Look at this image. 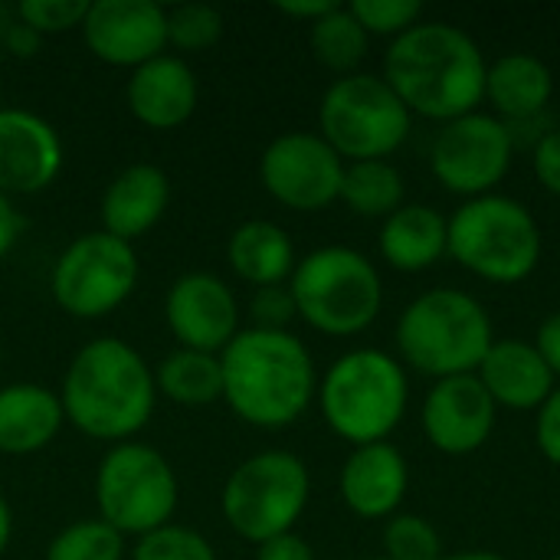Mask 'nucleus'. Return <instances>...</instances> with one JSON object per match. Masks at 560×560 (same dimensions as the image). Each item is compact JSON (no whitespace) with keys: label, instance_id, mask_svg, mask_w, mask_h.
<instances>
[{"label":"nucleus","instance_id":"obj_1","mask_svg":"<svg viewBox=\"0 0 560 560\" xmlns=\"http://www.w3.org/2000/svg\"><path fill=\"white\" fill-rule=\"evenodd\" d=\"M486 52L479 43L443 20H420L404 36L390 39L384 79L410 115L440 125L479 112L486 102Z\"/></svg>","mask_w":560,"mask_h":560},{"label":"nucleus","instance_id":"obj_2","mask_svg":"<svg viewBox=\"0 0 560 560\" xmlns=\"http://www.w3.org/2000/svg\"><path fill=\"white\" fill-rule=\"evenodd\" d=\"M66 423L98 443H128L158 404L151 364L121 338H95L75 351L59 387Z\"/></svg>","mask_w":560,"mask_h":560},{"label":"nucleus","instance_id":"obj_3","mask_svg":"<svg viewBox=\"0 0 560 560\" xmlns=\"http://www.w3.org/2000/svg\"><path fill=\"white\" fill-rule=\"evenodd\" d=\"M223 400L249 427L285 430L318 394L312 351L292 331L243 328L223 351Z\"/></svg>","mask_w":560,"mask_h":560},{"label":"nucleus","instance_id":"obj_4","mask_svg":"<svg viewBox=\"0 0 560 560\" xmlns=\"http://www.w3.org/2000/svg\"><path fill=\"white\" fill-rule=\"evenodd\" d=\"M404 368L433 381L476 374L495 345L486 305L459 289H430L417 295L394 328Z\"/></svg>","mask_w":560,"mask_h":560},{"label":"nucleus","instance_id":"obj_5","mask_svg":"<svg viewBox=\"0 0 560 560\" xmlns=\"http://www.w3.org/2000/svg\"><path fill=\"white\" fill-rule=\"evenodd\" d=\"M318 410L335 436L351 446L387 443L410 404L407 368L377 348L341 354L318 381Z\"/></svg>","mask_w":560,"mask_h":560},{"label":"nucleus","instance_id":"obj_6","mask_svg":"<svg viewBox=\"0 0 560 560\" xmlns=\"http://www.w3.org/2000/svg\"><path fill=\"white\" fill-rule=\"evenodd\" d=\"M299 318L331 338L368 331L384 305L377 266L351 246H322L295 262L289 279Z\"/></svg>","mask_w":560,"mask_h":560},{"label":"nucleus","instance_id":"obj_7","mask_svg":"<svg viewBox=\"0 0 560 560\" xmlns=\"http://www.w3.org/2000/svg\"><path fill=\"white\" fill-rule=\"evenodd\" d=\"M446 223L450 256L486 282H525L541 262V226L522 200L505 194L472 197Z\"/></svg>","mask_w":560,"mask_h":560},{"label":"nucleus","instance_id":"obj_8","mask_svg":"<svg viewBox=\"0 0 560 560\" xmlns=\"http://www.w3.org/2000/svg\"><path fill=\"white\" fill-rule=\"evenodd\" d=\"M308 466L285 450H266L243 459L223 482L220 512L233 535L249 545L289 535L308 509Z\"/></svg>","mask_w":560,"mask_h":560},{"label":"nucleus","instance_id":"obj_9","mask_svg":"<svg viewBox=\"0 0 560 560\" xmlns=\"http://www.w3.org/2000/svg\"><path fill=\"white\" fill-rule=\"evenodd\" d=\"M413 115L384 75L351 72L335 79L318 105V135L351 161H387L410 135Z\"/></svg>","mask_w":560,"mask_h":560},{"label":"nucleus","instance_id":"obj_10","mask_svg":"<svg viewBox=\"0 0 560 560\" xmlns=\"http://www.w3.org/2000/svg\"><path fill=\"white\" fill-rule=\"evenodd\" d=\"M177 499V472L154 446L128 440L102 456L95 472V505L98 518L118 535L144 538L171 525Z\"/></svg>","mask_w":560,"mask_h":560},{"label":"nucleus","instance_id":"obj_11","mask_svg":"<svg viewBox=\"0 0 560 560\" xmlns=\"http://www.w3.org/2000/svg\"><path fill=\"white\" fill-rule=\"evenodd\" d=\"M138 285V253L131 243L115 240L105 230L72 240L49 272L56 305L82 322L105 318Z\"/></svg>","mask_w":560,"mask_h":560},{"label":"nucleus","instance_id":"obj_12","mask_svg":"<svg viewBox=\"0 0 560 560\" xmlns=\"http://www.w3.org/2000/svg\"><path fill=\"white\" fill-rule=\"evenodd\" d=\"M512 128L489 112H469L436 131L430 148V167L450 194L472 200L495 194V187L512 167Z\"/></svg>","mask_w":560,"mask_h":560},{"label":"nucleus","instance_id":"obj_13","mask_svg":"<svg viewBox=\"0 0 560 560\" xmlns=\"http://www.w3.org/2000/svg\"><path fill=\"white\" fill-rule=\"evenodd\" d=\"M345 161L315 131H289L269 141L259 158L266 194L299 213H318L341 197Z\"/></svg>","mask_w":560,"mask_h":560},{"label":"nucleus","instance_id":"obj_14","mask_svg":"<svg viewBox=\"0 0 560 560\" xmlns=\"http://www.w3.org/2000/svg\"><path fill=\"white\" fill-rule=\"evenodd\" d=\"M79 30L89 52L115 69H138L167 49V10L151 0H92Z\"/></svg>","mask_w":560,"mask_h":560},{"label":"nucleus","instance_id":"obj_15","mask_svg":"<svg viewBox=\"0 0 560 560\" xmlns=\"http://www.w3.org/2000/svg\"><path fill=\"white\" fill-rule=\"evenodd\" d=\"M499 407L476 374L443 377L423 397L420 427L443 456H472L495 433Z\"/></svg>","mask_w":560,"mask_h":560},{"label":"nucleus","instance_id":"obj_16","mask_svg":"<svg viewBox=\"0 0 560 560\" xmlns=\"http://www.w3.org/2000/svg\"><path fill=\"white\" fill-rule=\"evenodd\" d=\"M164 318L180 348L207 354H220L243 331L236 292L213 272L174 279L164 299Z\"/></svg>","mask_w":560,"mask_h":560},{"label":"nucleus","instance_id":"obj_17","mask_svg":"<svg viewBox=\"0 0 560 560\" xmlns=\"http://www.w3.org/2000/svg\"><path fill=\"white\" fill-rule=\"evenodd\" d=\"M59 167L62 141L56 128L26 108H0V194H39L59 177Z\"/></svg>","mask_w":560,"mask_h":560},{"label":"nucleus","instance_id":"obj_18","mask_svg":"<svg viewBox=\"0 0 560 560\" xmlns=\"http://www.w3.org/2000/svg\"><path fill=\"white\" fill-rule=\"evenodd\" d=\"M410 489V466L404 453L387 443L354 446L341 466L338 492L348 512L364 522H387L397 515Z\"/></svg>","mask_w":560,"mask_h":560},{"label":"nucleus","instance_id":"obj_19","mask_svg":"<svg viewBox=\"0 0 560 560\" xmlns=\"http://www.w3.org/2000/svg\"><path fill=\"white\" fill-rule=\"evenodd\" d=\"M128 108L131 115L151 128V131H171L180 128L197 112V75L194 69L171 52H161L158 59L131 69L128 79Z\"/></svg>","mask_w":560,"mask_h":560},{"label":"nucleus","instance_id":"obj_20","mask_svg":"<svg viewBox=\"0 0 560 560\" xmlns=\"http://www.w3.org/2000/svg\"><path fill=\"white\" fill-rule=\"evenodd\" d=\"M476 377L482 381L495 407L505 410H538L558 387L538 348L522 338H495Z\"/></svg>","mask_w":560,"mask_h":560},{"label":"nucleus","instance_id":"obj_21","mask_svg":"<svg viewBox=\"0 0 560 560\" xmlns=\"http://www.w3.org/2000/svg\"><path fill=\"white\" fill-rule=\"evenodd\" d=\"M171 203V180L158 164H131L102 194V230L135 243L158 226Z\"/></svg>","mask_w":560,"mask_h":560},{"label":"nucleus","instance_id":"obj_22","mask_svg":"<svg viewBox=\"0 0 560 560\" xmlns=\"http://www.w3.org/2000/svg\"><path fill=\"white\" fill-rule=\"evenodd\" d=\"M66 427L62 400L43 384L0 387V456L43 453Z\"/></svg>","mask_w":560,"mask_h":560},{"label":"nucleus","instance_id":"obj_23","mask_svg":"<svg viewBox=\"0 0 560 560\" xmlns=\"http://www.w3.org/2000/svg\"><path fill=\"white\" fill-rule=\"evenodd\" d=\"M555 95V75L548 62L532 52H505L489 62L486 72V102L492 105L495 118L509 128L535 121Z\"/></svg>","mask_w":560,"mask_h":560},{"label":"nucleus","instance_id":"obj_24","mask_svg":"<svg viewBox=\"0 0 560 560\" xmlns=\"http://www.w3.org/2000/svg\"><path fill=\"white\" fill-rule=\"evenodd\" d=\"M381 256L397 272H427L450 256V223L427 203H404L381 226Z\"/></svg>","mask_w":560,"mask_h":560},{"label":"nucleus","instance_id":"obj_25","mask_svg":"<svg viewBox=\"0 0 560 560\" xmlns=\"http://www.w3.org/2000/svg\"><path fill=\"white\" fill-rule=\"evenodd\" d=\"M230 269L253 289L285 285L295 272V243L272 220H246L226 240Z\"/></svg>","mask_w":560,"mask_h":560},{"label":"nucleus","instance_id":"obj_26","mask_svg":"<svg viewBox=\"0 0 560 560\" xmlns=\"http://www.w3.org/2000/svg\"><path fill=\"white\" fill-rule=\"evenodd\" d=\"M158 394L180 407H210L223 400V368L220 354L177 348L154 371Z\"/></svg>","mask_w":560,"mask_h":560},{"label":"nucleus","instance_id":"obj_27","mask_svg":"<svg viewBox=\"0 0 560 560\" xmlns=\"http://www.w3.org/2000/svg\"><path fill=\"white\" fill-rule=\"evenodd\" d=\"M338 200L358 217L387 220L407 203V184L390 161H351L345 164Z\"/></svg>","mask_w":560,"mask_h":560},{"label":"nucleus","instance_id":"obj_28","mask_svg":"<svg viewBox=\"0 0 560 560\" xmlns=\"http://www.w3.org/2000/svg\"><path fill=\"white\" fill-rule=\"evenodd\" d=\"M308 43H312L315 59L325 69H331L338 75H351L364 62L371 36L364 33V26L354 20V13L348 7L335 3L325 16H318L308 26Z\"/></svg>","mask_w":560,"mask_h":560},{"label":"nucleus","instance_id":"obj_29","mask_svg":"<svg viewBox=\"0 0 560 560\" xmlns=\"http://www.w3.org/2000/svg\"><path fill=\"white\" fill-rule=\"evenodd\" d=\"M46 560H125V535L102 518H82L46 545Z\"/></svg>","mask_w":560,"mask_h":560},{"label":"nucleus","instance_id":"obj_30","mask_svg":"<svg viewBox=\"0 0 560 560\" xmlns=\"http://www.w3.org/2000/svg\"><path fill=\"white\" fill-rule=\"evenodd\" d=\"M167 10V46L177 52H203L223 36V16L207 3H177Z\"/></svg>","mask_w":560,"mask_h":560},{"label":"nucleus","instance_id":"obj_31","mask_svg":"<svg viewBox=\"0 0 560 560\" xmlns=\"http://www.w3.org/2000/svg\"><path fill=\"white\" fill-rule=\"evenodd\" d=\"M384 558L387 560H440V532L413 512H397L384 525Z\"/></svg>","mask_w":560,"mask_h":560},{"label":"nucleus","instance_id":"obj_32","mask_svg":"<svg viewBox=\"0 0 560 560\" xmlns=\"http://www.w3.org/2000/svg\"><path fill=\"white\" fill-rule=\"evenodd\" d=\"M131 560H217V551L200 532L171 522V525L138 538Z\"/></svg>","mask_w":560,"mask_h":560},{"label":"nucleus","instance_id":"obj_33","mask_svg":"<svg viewBox=\"0 0 560 560\" xmlns=\"http://www.w3.org/2000/svg\"><path fill=\"white\" fill-rule=\"evenodd\" d=\"M354 20L364 26L368 36H404L410 26L423 20V3L420 0H354L348 3Z\"/></svg>","mask_w":560,"mask_h":560},{"label":"nucleus","instance_id":"obj_34","mask_svg":"<svg viewBox=\"0 0 560 560\" xmlns=\"http://www.w3.org/2000/svg\"><path fill=\"white\" fill-rule=\"evenodd\" d=\"M89 10V0H20L16 3V20L36 30L39 36L49 33H69L82 26Z\"/></svg>","mask_w":560,"mask_h":560},{"label":"nucleus","instance_id":"obj_35","mask_svg":"<svg viewBox=\"0 0 560 560\" xmlns=\"http://www.w3.org/2000/svg\"><path fill=\"white\" fill-rule=\"evenodd\" d=\"M249 318H253V328H262V331H289L292 318H299L295 299L289 292V282L285 285L256 289L253 299H249Z\"/></svg>","mask_w":560,"mask_h":560},{"label":"nucleus","instance_id":"obj_36","mask_svg":"<svg viewBox=\"0 0 560 560\" xmlns=\"http://www.w3.org/2000/svg\"><path fill=\"white\" fill-rule=\"evenodd\" d=\"M532 167L538 174V184L560 197V128H548L532 151Z\"/></svg>","mask_w":560,"mask_h":560},{"label":"nucleus","instance_id":"obj_37","mask_svg":"<svg viewBox=\"0 0 560 560\" xmlns=\"http://www.w3.org/2000/svg\"><path fill=\"white\" fill-rule=\"evenodd\" d=\"M535 440H538L541 456H545L548 463L560 466V384L551 390V397L538 407Z\"/></svg>","mask_w":560,"mask_h":560},{"label":"nucleus","instance_id":"obj_38","mask_svg":"<svg viewBox=\"0 0 560 560\" xmlns=\"http://www.w3.org/2000/svg\"><path fill=\"white\" fill-rule=\"evenodd\" d=\"M256 560H318V558H315V548H312L302 535L289 532V535H279V538H269V541L256 545Z\"/></svg>","mask_w":560,"mask_h":560},{"label":"nucleus","instance_id":"obj_39","mask_svg":"<svg viewBox=\"0 0 560 560\" xmlns=\"http://www.w3.org/2000/svg\"><path fill=\"white\" fill-rule=\"evenodd\" d=\"M532 345L538 348V354L548 364V371L555 374V381H560V312H551L538 325V335H535Z\"/></svg>","mask_w":560,"mask_h":560},{"label":"nucleus","instance_id":"obj_40","mask_svg":"<svg viewBox=\"0 0 560 560\" xmlns=\"http://www.w3.org/2000/svg\"><path fill=\"white\" fill-rule=\"evenodd\" d=\"M3 46H7L16 59H30V56H36V49L43 46V36H39L36 30H30L26 23L13 20V23L3 30Z\"/></svg>","mask_w":560,"mask_h":560},{"label":"nucleus","instance_id":"obj_41","mask_svg":"<svg viewBox=\"0 0 560 560\" xmlns=\"http://www.w3.org/2000/svg\"><path fill=\"white\" fill-rule=\"evenodd\" d=\"M23 233V217L16 213V207L10 203V197L0 194V259L13 249V243Z\"/></svg>","mask_w":560,"mask_h":560},{"label":"nucleus","instance_id":"obj_42","mask_svg":"<svg viewBox=\"0 0 560 560\" xmlns=\"http://www.w3.org/2000/svg\"><path fill=\"white\" fill-rule=\"evenodd\" d=\"M331 7H335V0H279V3H276L279 13H285V16H292V20H305L308 26H312L318 16H325Z\"/></svg>","mask_w":560,"mask_h":560},{"label":"nucleus","instance_id":"obj_43","mask_svg":"<svg viewBox=\"0 0 560 560\" xmlns=\"http://www.w3.org/2000/svg\"><path fill=\"white\" fill-rule=\"evenodd\" d=\"M10 538H13V512H10L7 499L0 495V558H3V551L10 545Z\"/></svg>","mask_w":560,"mask_h":560},{"label":"nucleus","instance_id":"obj_44","mask_svg":"<svg viewBox=\"0 0 560 560\" xmlns=\"http://www.w3.org/2000/svg\"><path fill=\"white\" fill-rule=\"evenodd\" d=\"M440 560H505L495 551H459V555H443Z\"/></svg>","mask_w":560,"mask_h":560},{"label":"nucleus","instance_id":"obj_45","mask_svg":"<svg viewBox=\"0 0 560 560\" xmlns=\"http://www.w3.org/2000/svg\"><path fill=\"white\" fill-rule=\"evenodd\" d=\"M364 560H387L384 555H377V558H364Z\"/></svg>","mask_w":560,"mask_h":560},{"label":"nucleus","instance_id":"obj_46","mask_svg":"<svg viewBox=\"0 0 560 560\" xmlns=\"http://www.w3.org/2000/svg\"><path fill=\"white\" fill-rule=\"evenodd\" d=\"M0 364H3V354H0Z\"/></svg>","mask_w":560,"mask_h":560},{"label":"nucleus","instance_id":"obj_47","mask_svg":"<svg viewBox=\"0 0 560 560\" xmlns=\"http://www.w3.org/2000/svg\"><path fill=\"white\" fill-rule=\"evenodd\" d=\"M555 560H560V555H558V558H555Z\"/></svg>","mask_w":560,"mask_h":560}]
</instances>
